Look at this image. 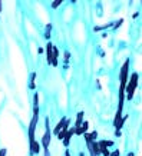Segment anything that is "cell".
<instances>
[{
    "instance_id": "obj_1",
    "label": "cell",
    "mask_w": 142,
    "mask_h": 156,
    "mask_svg": "<svg viewBox=\"0 0 142 156\" xmlns=\"http://www.w3.org/2000/svg\"><path fill=\"white\" fill-rule=\"evenodd\" d=\"M138 79H139L138 73H132L131 79H128L126 86H125V99L131 100L133 97V93H135V90L138 87Z\"/></svg>"
},
{
    "instance_id": "obj_2",
    "label": "cell",
    "mask_w": 142,
    "mask_h": 156,
    "mask_svg": "<svg viewBox=\"0 0 142 156\" xmlns=\"http://www.w3.org/2000/svg\"><path fill=\"white\" fill-rule=\"evenodd\" d=\"M38 119H39V106H35V109H33V117H32V120L29 123V145L36 140L35 139V130H36Z\"/></svg>"
},
{
    "instance_id": "obj_3",
    "label": "cell",
    "mask_w": 142,
    "mask_h": 156,
    "mask_svg": "<svg viewBox=\"0 0 142 156\" xmlns=\"http://www.w3.org/2000/svg\"><path fill=\"white\" fill-rule=\"evenodd\" d=\"M49 117L45 119V135L40 140V146L43 149H49V143H50V137H52V132H50V126H49Z\"/></svg>"
},
{
    "instance_id": "obj_4",
    "label": "cell",
    "mask_w": 142,
    "mask_h": 156,
    "mask_svg": "<svg viewBox=\"0 0 142 156\" xmlns=\"http://www.w3.org/2000/svg\"><path fill=\"white\" fill-rule=\"evenodd\" d=\"M128 72H129V60L126 59L123 66L121 67V86H126L128 82Z\"/></svg>"
},
{
    "instance_id": "obj_5",
    "label": "cell",
    "mask_w": 142,
    "mask_h": 156,
    "mask_svg": "<svg viewBox=\"0 0 142 156\" xmlns=\"http://www.w3.org/2000/svg\"><path fill=\"white\" fill-rule=\"evenodd\" d=\"M88 129H89V122L88 120H83L82 122V125L78 127V129H75V135H85V133H88Z\"/></svg>"
},
{
    "instance_id": "obj_6",
    "label": "cell",
    "mask_w": 142,
    "mask_h": 156,
    "mask_svg": "<svg viewBox=\"0 0 142 156\" xmlns=\"http://www.w3.org/2000/svg\"><path fill=\"white\" fill-rule=\"evenodd\" d=\"M40 150H42V146H40V143H39L38 140H35L33 143H30V156H33V155H39Z\"/></svg>"
},
{
    "instance_id": "obj_7",
    "label": "cell",
    "mask_w": 142,
    "mask_h": 156,
    "mask_svg": "<svg viewBox=\"0 0 142 156\" xmlns=\"http://www.w3.org/2000/svg\"><path fill=\"white\" fill-rule=\"evenodd\" d=\"M52 56H53V45L49 42L46 45V59H48V63L49 65L52 63Z\"/></svg>"
},
{
    "instance_id": "obj_8",
    "label": "cell",
    "mask_w": 142,
    "mask_h": 156,
    "mask_svg": "<svg viewBox=\"0 0 142 156\" xmlns=\"http://www.w3.org/2000/svg\"><path fill=\"white\" fill-rule=\"evenodd\" d=\"M73 133H75V127H69L68 132H66V135H65V137H63V145H65L66 147L69 146V140H70V137H72Z\"/></svg>"
},
{
    "instance_id": "obj_9",
    "label": "cell",
    "mask_w": 142,
    "mask_h": 156,
    "mask_svg": "<svg viewBox=\"0 0 142 156\" xmlns=\"http://www.w3.org/2000/svg\"><path fill=\"white\" fill-rule=\"evenodd\" d=\"M65 122H66V117H63V119H62V120H60V122H59V123L56 125V127L53 129V132H52V133H55V135H58V133H59V132L62 130V127H63V125H65Z\"/></svg>"
},
{
    "instance_id": "obj_10",
    "label": "cell",
    "mask_w": 142,
    "mask_h": 156,
    "mask_svg": "<svg viewBox=\"0 0 142 156\" xmlns=\"http://www.w3.org/2000/svg\"><path fill=\"white\" fill-rule=\"evenodd\" d=\"M90 146H92V150H93V153H95V156H98V155H100V147H99V145H98V142H96V140H92V143H90Z\"/></svg>"
},
{
    "instance_id": "obj_11",
    "label": "cell",
    "mask_w": 142,
    "mask_h": 156,
    "mask_svg": "<svg viewBox=\"0 0 142 156\" xmlns=\"http://www.w3.org/2000/svg\"><path fill=\"white\" fill-rule=\"evenodd\" d=\"M83 112H79L78 113V117H76V122H75V129H78L80 125H82V122H83Z\"/></svg>"
},
{
    "instance_id": "obj_12",
    "label": "cell",
    "mask_w": 142,
    "mask_h": 156,
    "mask_svg": "<svg viewBox=\"0 0 142 156\" xmlns=\"http://www.w3.org/2000/svg\"><path fill=\"white\" fill-rule=\"evenodd\" d=\"M98 145H99V147H111V146H113V140H100V142H98Z\"/></svg>"
},
{
    "instance_id": "obj_13",
    "label": "cell",
    "mask_w": 142,
    "mask_h": 156,
    "mask_svg": "<svg viewBox=\"0 0 142 156\" xmlns=\"http://www.w3.org/2000/svg\"><path fill=\"white\" fill-rule=\"evenodd\" d=\"M35 80H36V73L33 72V73H30V79H29V87H30V89H35V87H36Z\"/></svg>"
},
{
    "instance_id": "obj_14",
    "label": "cell",
    "mask_w": 142,
    "mask_h": 156,
    "mask_svg": "<svg viewBox=\"0 0 142 156\" xmlns=\"http://www.w3.org/2000/svg\"><path fill=\"white\" fill-rule=\"evenodd\" d=\"M112 26H113V23H109V25H105V26H95L93 27V32H100V30L108 29V27H112Z\"/></svg>"
},
{
    "instance_id": "obj_15",
    "label": "cell",
    "mask_w": 142,
    "mask_h": 156,
    "mask_svg": "<svg viewBox=\"0 0 142 156\" xmlns=\"http://www.w3.org/2000/svg\"><path fill=\"white\" fill-rule=\"evenodd\" d=\"M50 32H52V25L49 23V25L46 26V33H45V37H46V39L50 37Z\"/></svg>"
},
{
    "instance_id": "obj_16",
    "label": "cell",
    "mask_w": 142,
    "mask_h": 156,
    "mask_svg": "<svg viewBox=\"0 0 142 156\" xmlns=\"http://www.w3.org/2000/svg\"><path fill=\"white\" fill-rule=\"evenodd\" d=\"M100 153H102L103 156H109V155H111V152H109L106 147H100Z\"/></svg>"
},
{
    "instance_id": "obj_17",
    "label": "cell",
    "mask_w": 142,
    "mask_h": 156,
    "mask_svg": "<svg viewBox=\"0 0 142 156\" xmlns=\"http://www.w3.org/2000/svg\"><path fill=\"white\" fill-rule=\"evenodd\" d=\"M59 5H62V0H58V2H53V3H52V7H53V9H58V6H59Z\"/></svg>"
},
{
    "instance_id": "obj_18",
    "label": "cell",
    "mask_w": 142,
    "mask_h": 156,
    "mask_svg": "<svg viewBox=\"0 0 142 156\" xmlns=\"http://www.w3.org/2000/svg\"><path fill=\"white\" fill-rule=\"evenodd\" d=\"M109 156H119V150H113V152H111Z\"/></svg>"
},
{
    "instance_id": "obj_19",
    "label": "cell",
    "mask_w": 142,
    "mask_h": 156,
    "mask_svg": "<svg viewBox=\"0 0 142 156\" xmlns=\"http://www.w3.org/2000/svg\"><path fill=\"white\" fill-rule=\"evenodd\" d=\"M6 149H2V150H0V156H6Z\"/></svg>"
},
{
    "instance_id": "obj_20",
    "label": "cell",
    "mask_w": 142,
    "mask_h": 156,
    "mask_svg": "<svg viewBox=\"0 0 142 156\" xmlns=\"http://www.w3.org/2000/svg\"><path fill=\"white\" fill-rule=\"evenodd\" d=\"M69 56H70V53H69V52H66V53H65V59H66V63H68V60H69Z\"/></svg>"
},
{
    "instance_id": "obj_21",
    "label": "cell",
    "mask_w": 142,
    "mask_h": 156,
    "mask_svg": "<svg viewBox=\"0 0 142 156\" xmlns=\"http://www.w3.org/2000/svg\"><path fill=\"white\" fill-rule=\"evenodd\" d=\"M45 156H50V152H49V149H45Z\"/></svg>"
},
{
    "instance_id": "obj_22",
    "label": "cell",
    "mask_w": 142,
    "mask_h": 156,
    "mask_svg": "<svg viewBox=\"0 0 142 156\" xmlns=\"http://www.w3.org/2000/svg\"><path fill=\"white\" fill-rule=\"evenodd\" d=\"M65 155H66V156H70V153H69V150H66V152H65Z\"/></svg>"
},
{
    "instance_id": "obj_23",
    "label": "cell",
    "mask_w": 142,
    "mask_h": 156,
    "mask_svg": "<svg viewBox=\"0 0 142 156\" xmlns=\"http://www.w3.org/2000/svg\"><path fill=\"white\" fill-rule=\"evenodd\" d=\"M128 156H135V155H133V153L131 152V153H128Z\"/></svg>"
},
{
    "instance_id": "obj_24",
    "label": "cell",
    "mask_w": 142,
    "mask_h": 156,
    "mask_svg": "<svg viewBox=\"0 0 142 156\" xmlns=\"http://www.w3.org/2000/svg\"><path fill=\"white\" fill-rule=\"evenodd\" d=\"M0 12H2V2H0Z\"/></svg>"
},
{
    "instance_id": "obj_25",
    "label": "cell",
    "mask_w": 142,
    "mask_h": 156,
    "mask_svg": "<svg viewBox=\"0 0 142 156\" xmlns=\"http://www.w3.org/2000/svg\"><path fill=\"white\" fill-rule=\"evenodd\" d=\"M79 156H85V155H83V153H79Z\"/></svg>"
}]
</instances>
